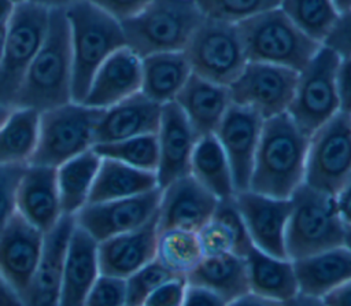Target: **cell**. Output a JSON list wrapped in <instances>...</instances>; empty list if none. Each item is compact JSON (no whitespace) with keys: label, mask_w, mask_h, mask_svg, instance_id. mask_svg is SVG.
Segmentation results:
<instances>
[{"label":"cell","mask_w":351,"mask_h":306,"mask_svg":"<svg viewBox=\"0 0 351 306\" xmlns=\"http://www.w3.org/2000/svg\"><path fill=\"white\" fill-rule=\"evenodd\" d=\"M245 263L251 292L278 302L299 292L292 259L270 255L252 246L245 255Z\"/></svg>","instance_id":"29"},{"label":"cell","mask_w":351,"mask_h":306,"mask_svg":"<svg viewBox=\"0 0 351 306\" xmlns=\"http://www.w3.org/2000/svg\"><path fill=\"white\" fill-rule=\"evenodd\" d=\"M73 100V54L63 8L49 10L45 38L18 91L15 106L40 113Z\"/></svg>","instance_id":"2"},{"label":"cell","mask_w":351,"mask_h":306,"mask_svg":"<svg viewBox=\"0 0 351 306\" xmlns=\"http://www.w3.org/2000/svg\"><path fill=\"white\" fill-rule=\"evenodd\" d=\"M29 1L43 5V7H47L49 10H52V8H63L64 10L66 7H69L70 4H73L77 0H29Z\"/></svg>","instance_id":"53"},{"label":"cell","mask_w":351,"mask_h":306,"mask_svg":"<svg viewBox=\"0 0 351 306\" xmlns=\"http://www.w3.org/2000/svg\"><path fill=\"white\" fill-rule=\"evenodd\" d=\"M281 306H325V305L319 296L308 295L299 291L292 298L281 302Z\"/></svg>","instance_id":"51"},{"label":"cell","mask_w":351,"mask_h":306,"mask_svg":"<svg viewBox=\"0 0 351 306\" xmlns=\"http://www.w3.org/2000/svg\"><path fill=\"white\" fill-rule=\"evenodd\" d=\"M4 41H5V26H0V62H1V58H3Z\"/></svg>","instance_id":"55"},{"label":"cell","mask_w":351,"mask_h":306,"mask_svg":"<svg viewBox=\"0 0 351 306\" xmlns=\"http://www.w3.org/2000/svg\"><path fill=\"white\" fill-rule=\"evenodd\" d=\"M350 114H351V113H350Z\"/></svg>","instance_id":"59"},{"label":"cell","mask_w":351,"mask_h":306,"mask_svg":"<svg viewBox=\"0 0 351 306\" xmlns=\"http://www.w3.org/2000/svg\"><path fill=\"white\" fill-rule=\"evenodd\" d=\"M16 1L14 0H0V26H5L12 16Z\"/></svg>","instance_id":"52"},{"label":"cell","mask_w":351,"mask_h":306,"mask_svg":"<svg viewBox=\"0 0 351 306\" xmlns=\"http://www.w3.org/2000/svg\"><path fill=\"white\" fill-rule=\"evenodd\" d=\"M26 165H0V233L16 213V191Z\"/></svg>","instance_id":"41"},{"label":"cell","mask_w":351,"mask_h":306,"mask_svg":"<svg viewBox=\"0 0 351 306\" xmlns=\"http://www.w3.org/2000/svg\"><path fill=\"white\" fill-rule=\"evenodd\" d=\"M234 200L252 244L270 255L288 258L285 235L291 214V199L247 189L236 192Z\"/></svg>","instance_id":"15"},{"label":"cell","mask_w":351,"mask_h":306,"mask_svg":"<svg viewBox=\"0 0 351 306\" xmlns=\"http://www.w3.org/2000/svg\"><path fill=\"white\" fill-rule=\"evenodd\" d=\"M75 226L73 215H63L45 233L44 248L30 284L22 295L23 306H59L64 257Z\"/></svg>","instance_id":"19"},{"label":"cell","mask_w":351,"mask_h":306,"mask_svg":"<svg viewBox=\"0 0 351 306\" xmlns=\"http://www.w3.org/2000/svg\"><path fill=\"white\" fill-rule=\"evenodd\" d=\"M325 306H351V280L321 296Z\"/></svg>","instance_id":"47"},{"label":"cell","mask_w":351,"mask_h":306,"mask_svg":"<svg viewBox=\"0 0 351 306\" xmlns=\"http://www.w3.org/2000/svg\"><path fill=\"white\" fill-rule=\"evenodd\" d=\"M218 199L191 174L160 188L156 213L158 231L186 229L197 232L214 214Z\"/></svg>","instance_id":"16"},{"label":"cell","mask_w":351,"mask_h":306,"mask_svg":"<svg viewBox=\"0 0 351 306\" xmlns=\"http://www.w3.org/2000/svg\"><path fill=\"white\" fill-rule=\"evenodd\" d=\"M204 257L237 254L245 257L254 246L234 196L218 199L213 217L197 231Z\"/></svg>","instance_id":"26"},{"label":"cell","mask_w":351,"mask_h":306,"mask_svg":"<svg viewBox=\"0 0 351 306\" xmlns=\"http://www.w3.org/2000/svg\"><path fill=\"white\" fill-rule=\"evenodd\" d=\"M199 136L176 102L162 106L160 122L156 132L159 188L171 181L189 176L191 159Z\"/></svg>","instance_id":"17"},{"label":"cell","mask_w":351,"mask_h":306,"mask_svg":"<svg viewBox=\"0 0 351 306\" xmlns=\"http://www.w3.org/2000/svg\"><path fill=\"white\" fill-rule=\"evenodd\" d=\"M203 257L197 232L174 228L158 232L155 259L171 274L186 277Z\"/></svg>","instance_id":"35"},{"label":"cell","mask_w":351,"mask_h":306,"mask_svg":"<svg viewBox=\"0 0 351 306\" xmlns=\"http://www.w3.org/2000/svg\"><path fill=\"white\" fill-rule=\"evenodd\" d=\"M263 121L254 110L232 103L214 133L229 161L236 192L250 189Z\"/></svg>","instance_id":"14"},{"label":"cell","mask_w":351,"mask_h":306,"mask_svg":"<svg viewBox=\"0 0 351 306\" xmlns=\"http://www.w3.org/2000/svg\"><path fill=\"white\" fill-rule=\"evenodd\" d=\"M159 188L154 172L140 170L114 159L101 158L88 203L132 198Z\"/></svg>","instance_id":"31"},{"label":"cell","mask_w":351,"mask_h":306,"mask_svg":"<svg viewBox=\"0 0 351 306\" xmlns=\"http://www.w3.org/2000/svg\"><path fill=\"white\" fill-rule=\"evenodd\" d=\"M335 7L337 8L339 14L344 12L347 10H351V0H332Z\"/></svg>","instance_id":"54"},{"label":"cell","mask_w":351,"mask_h":306,"mask_svg":"<svg viewBox=\"0 0 351 306\" xmlns=\"http://www.w3.org/2000/svg\"><path fill=\"white\" fill-rule=\"evenodd\" d=\"M93 150L101 158L114 159L140 170L155 173L158 167L156 134H143L121 141L97 144Z\"/></svg>","instance_id":"37"},{"label":"cell","mask_w":351,"mask_h":306,"mask_svg":"<svg viewBox=\"0 0 351 306\" xmlns=\"http://www.w3.org/2000/svg\"><path fill=\"white\" fill-rule=\"evenodd\" d=\"M293 266L299 291L321 298L351 280V250L344 244L328 248L293 259Z\"/></svg>","instance_id":"27"},{"label":"cell","mask_w":351,"mask_h":306,"mask_svg":"<svg viewBox=\"0 0 351 306\" xmlns=\"http://www.w3.org/2000/svg\"><path fill=\"white\" fill-rule=\"evenodd\" d=\"M351 178V114L339 111L308 141L304 184L336 196Z\"/></svg>","instance_id":"11"},{"label":"cell","mask_w":351,"mask_h":306,"mask_svg":"<svg viewBox=\"0 0 351 306\" xmlns=\"http://www.w3.org/2000/svg\"><path fill=\"white\" fill-rule=\"evenodd\" d=\"M49 8L29 0L18 1L5 25L0 62V104L14 107L23 77L38 52L48 27Z\"/></svg>","instance_id":"9"},{"label":"cell","mask_w":351,"mask_h":306,"mask_svg":"<svg viewBox=\"0 0 351 306\" xmlns=\"http://www.w3.org/2000/svg\"><path fill=\"white\" fill-rule=\"evenodd\" d=\"M191 64L184 51L141 58V93L163 106L176 100L189 77Z\"/></svg>","instance_id":"28"},{"label":"cell","mask_w":351,"mask_h":306,"mask_svg":"<svg viewBox=\"0 0 351 306\" xmlns=\"http://www.w3.org/2000/svg\"><path fill=\"white\" fill-rule=\"evenodd\" d=\"M156 215L143 226L97 243L100 273L126 279L156 257Z\"/></svg>","instance_id":"23"},{"label":"cell","mask_w":351,"mask_h":306,"mask_svg":"<svg viewBox=\"0 0 351 306\" xmlns=\"http://www.w3.org/2000/svg\"><path fill=\"white\" fill-rule=\"evenodd\" d=\"M186 287V277H171L147 298L144 306H181Z\"/></svg>","instance_id":"42"},{"label":"cell","mask_w":351,"mask_h":306,"mask_svg":"<svg viewBox=\"0 0 351 306\" xmlns=\"http://www.w3.org/2000/svg\"><path fill=\"white\" fill-rule=\"evenodd\" d=\"M204 18L195 0H152L121 25L126 47L145 58L184 51Z\"/></svg>","instance_id":"4"},{"label":"cell","mask_w":351,"mask_h":306,"mask_svg":"<svg viewBox=\"0 0 351 306\" xmlns=\"http://www.w3.org/2000/svg\"><path fill=\"white\" fill-rule=\"evenodd\" d=\"M226 303L228 302L215 292L199 285L188 284L181 306H226Z\"/></svg>","instance_id":"45"},{"label":"cell","mask_w":351,"mask_h":306,"mask_svg":"<svg viewBox=\"0 0 351 306\" xmlns=\"http://www.w3.org/2000/svg\"><path fill=\"white\" fill-rule=\"evenodd\" d=\"M344 246L351 250V226L346 225V233H344Z\"/></svg>","instance_id":"56"},{"label":"cell","mask_w":351,"mask_h":306,"mask_svg":"<svg viewBox=\"0 0 351 306\" xmlns=\"http://www.w3.org/2000/svg\"><path fill=\"white\" fill-rule=\"evenodd\" d=\"M186 281L207 288L230 302L250 291L245 257L237 254L203 257L186 276Z\"/></svg>","instance_id":"30"},{"label":"cell","mask_w":351,"mask_h":306,"mask_svg":"<svg viewBox=\"0 0 351 306\" xmlns=\"http://www.w3.org/2000/svg\"><path fill=\"white\" fill-rule=\"evenodd\" d=\"M281 11L310 38L324 44L339 11L332 0H281Z\"/></svg>","instance_id":"36"},{"label":"cell","mask_w":351,"mask_h":306,"mask_svg":"<svg viewBox=\"0 0 351 306\" xmlns=\"http://www.w3.org/2000/svg\"><path fill=\"white\" fill-rule=\"evenodd\" d=\"M16 211L43 233L63 217L56 183V167L27 163L16 191Z\"/></svg>","instance_id":"20"},{"label":"cell","mask_w":351,"mask_h":306,"mask_svg":"<svg viewBox=\"0 0 351 306\" xmlns=\"http://www.w3.org/2000/svg\"><path fill=\"white\" fill-rule=\"evenodd\" d=\"M119 22L138 14L152 0H89Z\"/></svg>","instance_id":"44"},{"label":"cell","mask_w":351,"mask_h":306,"mask_svg":"<svg viewBox=\"0 0 351 306\" xmlns=\"http://www.w3.org/2000/svg\"><path fill=\"white\" fill-rule=\"evenodd\" d=\"M248 62L300 71L322 44L304 34L280 7L237 23Z\"/></svg>","instance_id":"6"},{"label":"cell","mask_w":351,"mask_h":306,"mask_svg":"<svg viewBox=\"0 0 351 306\" xmlns=\"http://www.w3.org/2000/svg\"><path fill=\"white\" fill-rule=\"evenodd\" d=\"M101 108L74 100L40 113L37 148L29 163L58 167L93 148Z\"/></svg>","instance_id":"7"},{"label":"cell","mask_w":351,"mask_h":306,"mask_svg":"<svg viewBox=\"0 0 351 306\" xmlns=\"http://www.w3.org/2000/svg\"><path fill=\"white\" fill-rule=\"evenodd\" d=\"M192 73L229 86L248 59L237 23L204 18L184 49Z\"/></svg>","instance_id":"10"},{"label":"cell","mask_w":351,"mask_h":306,"mask_svg":"<svg viewBox=\"0 0 351 306\" xmlns=\"http://www.w3.org/2000/svg\"><path fill=\"white\" fill-rule=\"evenodd\" d=\"M101 156L88 150L56 167V183L63 215H75L89 200Z\"/></svg>","instance_id":"32"},{"label":"cell","mask_w":351,"mask_h":306,"mask_svg":"<svg viewBox=\"0 0 351 306\" xmlns=\"http://www.w3.org/2000/svg\"><path fill=\"white\" fill-rule=\"evenodd\" d=\"M291 214L285 235L289 259H299L344 244L346 224L336 199L302 184L291 195Z\"/></svg>","instance_id":"5"},{"label":"cell","mask_w":351,"mask_h":306,"mask_svg":"<svg viewBox=\"0 0 351 306\" xmlns=\"http://www.w3.org/2000/svg\"><path fill=\"white\" fill-rule=\"evenodd\" d=\"M160 188L143 195L86 203L75 215V224L97 243L108 237L137 229L158 213Z\"/></svg>","instance_id":"13"},{"label":"cell","mask_w":351,"mask_h":306,"mask_svg":"<svg viewBox=\"0 0 351 306\" xmlns=\"http://www.w3.org/2000/svg\"><path fill=\"white\" fill-rule=\"evenodd\" d=\"M189 174L217 199L236 195L229 161L215 134H206L197 139Z\"/></svg>","instance_id":"33"},{"label":"cell","mask_w":351,"mask_h":306,"mask_svg":"<svg viewBox=\"0 0 351 306\" xmlns=\"http://www.w3.org/2000/svg\"><path fill=\"white\" fill-rule=\"evenodd\" d=\"M14 1H16V3H18V1H23V0H14Z\"/></svg>","instance_id":"58"},{"label":"cell","mask_w":351,"mask_h":306,"mask_svg":"<svg viewBox=\"0 0 351 306\" xmlns=\"http://www.w3.org/2000/svg\"><path fill=\"white\" fill-rule=\"evenodd\" d=\"M341 58L321 45L313 59L298 73L287 114L308 136L341 111L337 71Z\"/></svg>","instance_id":"8"},{"label":"cell","mask_w":351,"mask_h":306,"mask_svg":"<svg viewBox=\"0 0 351 306\" xmlns=\"http://www.w3.org/2000/svg\"><path fill=\"white\" fill-rule=\"evenodd\" d=\"M44 237L18 211L0 233V273L21 295L27 290L40 262Z\"/></svg>","instance_id":"18"},{"label":"cell","mask_w":351,"mask_h":306,"mask_svg":"<svg viewBox=\"0 0 351 306\" xmlns=\"http://www.w3.org/2000/svg\"><path fill=\"white\" fill-rule=\"evenodd\" d=\"M337 211L340 218L346 225L351 226V178L341 188V191L335 196Z\"/></svg>","instance_id":"48"},{"label":"cell","mask_w":351,"mask_h":306,"mask_svg":"<svg viewBox=\"0 0 351 306\" xmlns=\"http://www.w3.org/2000/svg\"><path fill=\"white\" fill-rule=\"evenodd\" d=\"M199 137L214 134L232 104L229 86L192 73L174 100Z\"/></svg>","instance_id":"25"},{"label":"cell","mask_w":351,"mask_h":306,"mask_svg":"<svg viewBox=\"0 0 351 306\" xmlns=\"http://www.w3.org/2000/svg\"><path fill=\"white\" fill-rule=\"evenodd\" d=\"M308 141L310 136L287 113L265 119L250 189L274 198H291L304 183Z\"/></svg>","instance_id":"1"},{"label":"cell","mask_w":351,"mask_h":306,"mask_svg":"<svg viewBox=\"0 0 351 306\" xmlns=\"http://www.w3.org/2000/svg\"><path fill=\"white\" fill-rule=\"evenodd\" d=\"M11 108H12V107H7V106H4V104H0V123L7 118V115L10 114Z\"/></svg>","instance_id":"57"},{"label":"cell","mask_w":351,"mask_h":306,"mask_svg":"<svg viewBox=\"0 0 351 306\" xmlns=\"http://www.w3.org/2000/svg\"><path fill=\"white\" fill-rule=\"evenodd\" d=\"M84 306H126L125 279L100 273L90 287Z\"/></svg>","instance_id":"40"},{"label":"cell","mask_w":351,"mask_h":306,"mask_svg":"<svg viewBox=\"0 0 351 306\" xmlns=\"http://www.w3.org/2000/svg\"><path fill=\"white\" fill-rule=\"evenodd\" d=\"M141 91V58L128 47L111 54L96 70L82 103L107 108Z\"/></svg>","instance_id":"22"},{"label":"cell","mask_w":351,"mask_h":306,"mask_svg":"<svg viewBox=\"0 0 351 306\" xmlns=\"http://www.w3.org/2000/svg\"><path fill=\"white\" fill-rule=\"evenodd\" d=\"M40 111L12 107L0 123V165H27L37 148Z\"/></svg>","instance_id":"34"},{"label":"cell","mask_w":351,"mask_h":306,"mask_svg":"<svg viewBox=\"0 0 351 306\" xmlns=\"http://www.w3.org/2000/svg\"><path fill=\"white\" fill-rule=\"evenodd\" d=\"M73 54V100L82 102L100 64L126 47L118 19L90 3L77 0L64 8Z\"/></svg>","instance_id":"3"},{"label":"cell","mask_w":351,"mask_h":306,"mask_svg":"<svg viewBox=\"0 0 351 306\" xmlns=\"http://www.w3.org/2000/svg\"><path fill=\"white\" fill-rule=\"evenodd\" d=\"M226 306H281V302L248 291L244 295L228 302Z\"/></svg>","instance_id":"49"},{"label":"cell","mask_w":351,"mask_h":306,"mask_svg":"<svg viewBox=\"0 0 351 306\" xmlns=\"http://www.w3.org/2000/svg\"><path fill=\"white\" fill-rule=\"evenodd\" d=\"M340 58L351 55V10L340 12L324 44Z\"/></svg>","instance_id":"43"},{"label":"cell","mask_w":351,"mask_h":306,"mask_svg":"<svg viewBox=\"0 0 351 306\" xmlns=\"http://www.w3.org/2000/svg\"><path fill=\"white\" fill-rule=\"evenodd\" d=\"M337 85L341 102V111L351 113V55L341 58L337 71Z\"/></svg>","instance_id":"46"},{"label":"cell","mask_w":351,"mask_h":306,"mask_svg":"<svg viewBox=\"0 0 351 306\" xmlns=\"http://www.w3.org/2000/svg\"><path fill=\"white\" fill-rule=\"evenodd\" d=\"M206 18L240 23L261 12L280 7L281 0H195Z\"/></svg>","instance_id":"38"},{"label":"cell","mask_w":351,"mask_h":306,"mask_svg":"<svg viewBox=\"0 0 351 306\" xmlns=\"http://www.w3.org/2000/svg\"><path fill=\"white\" fill-rule=\"evenodd\" d=\"M176 277L159 261L154 259L125 279L126 306H144L147 298L165 281Z\"/></svg>","instance_id":"39"},{"label":"cell","mask_w":351,"mask_h":306,"mask_svg":"<svg viewBox=\"0 0 351 306\" xmlns=\"http://www.w3.org/2000/svg\"><path fill=\"white\" fill-rule=\"evenodd\" d=\"M0 306H23L21 295L0 273Z\"/></svg>","instance_id":"50"},{"label":"cell","mask_w":351,"mask_h":306,"mask_svg":"<svg viewBox=\"0 0 351 306\" xmlns=\"http://www.w3.org/2000/svg\"><path fill=\"white\" fill-rule=\"evenodd\" d=\"M160 113L162 106L141 92L101 108L95 128V145L143 134H156Z\"/></svg>","instance_id":"21"},{"label":"cell","mask_w":351,"mask_h":306,"mask_svg":"<svg viewBox=\"0 0 351 306\" xmlns=\"http://www.w3.org/2000/svg\"><path fill=\"white\" fill-rule=\"evenodd\" d=\"M298 71L261 62H247L229 85L232 103L248 107L263 119L284 114L292 102Z\"/></svg>","instance_id":"12"},{"label":"cell","mask_w":351,"mask_h":306,"mask_svg":"<svg viewBox=\"0 0 351 306\" xmlns=\"http://www.w3.org/2000/svg\"><path fill=\"white\" fill-rule=\"evenodd\" d=\"M99 274L97 242L75 224L64 257L59 306H84Z\"/></svg>","instance_id":"24"}]
</instances>
